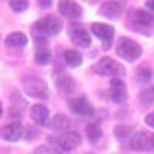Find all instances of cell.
<instances>
[{
	"mask_svg": "<svg viewBox=\"0 0 154 154\" xmlns=\"http://www.w3.org/2000/svg\"><path fill=\"white\" fill-rule=\"evenodd\" d=\"M23 89L29 96L33 98H41V100H46L48 98V87L46 83L37 75H27L23 79Z\"/></svg>",
	"mask_w": 154,
	"mask_h": 154,
	"instance_id": "cell-2",
	"label": "cell"
},
{
	"mask_svg": "<svg viewBox=\"0 0 154 154\" xmlns=\"http://www.w3.org/2000/svg\"><path fill=\"white\" fill-rule=\"evenodd\" d=\"M50 60H52V54L46 48V45H38L37 52H35V62L41 66H46V64H50Z\"/></svg>",
	"mask_w": 154,
	"mask_h": 154,
	"instance_id": "cell-18",
	"label": "cell"
},
{
	"mask_svg": "<svg viewBox=\"0 0 154 154\" xmlns=\"http://www.w3.org/2000/svg\"><path fill=\"white\" fill-rule=\"evenodd\" d=\"M58 10H60L62 16H66V17H69V19L81 17V6L75 2V0H60Z\"/></svg>",
	"mask_w": 154,
	"mask_h": 154,
	"instance_id": "cell-13",
	"label": "cell"
},
{
	"mask_svg": "<svg viewBox=\"0 0 154 154\" xmlns=\"http://www.w3.org/2000/svg\"><path fill=\"white\" fill-rule=\"evenodd\" d=\"M114 133H116L118 139H127L129 135L133 133V127H131V125H118V127L114 129Z\"/></svg>",
	"mask_w": 154,
	"mask_h": 154,
	"instance_id": "cell-23",
	"label": "cell"
},
{
	"mask_svg": "<svg viewBox=\"0 0 154 154\" xmlns=\"http://www.w3.org/2000/svg\"><path fill=\"white\" fill-rule=\"evenodd\" d=\"M0 116H2V104H0Z\"/></svg>",
	"mask_w": 154,
	"mask_h": 154,
	"instance_id": "cell-30",
	"label": "cell"
},
{
	"mask_svg": "<svg viewBox=\"0 0 154 154\" xmlns=\"http://www.w3.org/2000/svg\"><path fill=\"white\" fill-rule=\"evenodd\" d=\"M23 125L19 122H14V123H6L2 129H0V137L4 139V141H10V143H16L19 139L23 137Z\"/></svg>",
	"mask_w": 154,
	"mask_h": 154,
	"instance_id": "cell-8",
	"label": "cell"
},
{
	"mask_svg": "<svg viewBox=\"0 0 154 154\" xmlns=\"http://www.w3.org/2000/svg\"><path fill=\"white\" fill-rule=\"evenodd\" d=\"M94 71L100 75H110V77H118L123 73V67L118 64L116 60H112V58H102V60L96 62L94 66Z\"/></svg>",
	"mask_w": 154,
	"mask_h": 154,
	"instance_id": "cell-7",
	"label": "cell"
},
{
	"mask_svg": "<svg viewBox=\"0 0 154 154\" xmlns=\"http://www.w3.org/2000/svg\"><path fill=\"white\" fill-rule=\"evenodd\" d=\"M64 62L67 66H71V67H77L83 62V58H81V54L77 50H66L64 52Z\"/></svg>",
	"mask_w": 154,
	"mask_h": 154,
	"instance_id": "cell-20",
	"label": "cell"
},
{
	"mask_svg": "<svg viewBox=\"0 0 154 154\" xmlns=\"http://www.w3.org/2000/svg\"><path fill=\"white\" fill-rule=\"evenodd\" d=\"M38 6H41V8H50L52 0H38Z\"/></svg>",
	"mask_w": 154,
	"mask_h": 154,
	"instance_id": "cell-28",
	"label": "cell"
},
{
	"mask_svg": "<svg viewBox=\"0 0 154 154\" xmlns=\"http://www.w3.org/2000/svg\"><path fill=\"white\" fill-rule=\"evenodd\" d=\"M10 8L14 12H23L27 8V0H10Z\"/></svg>",
	"mask_w": 154,
	"mask_h": 154,
	"instance_id": "cell-25",
	"label": "cell"
},
{
	"mask_svg": "<svg viewBox=\"0 0 154 154\" xmlns=\"http://www.w3.org/2000/svg\"><path fill=\"white\" fill-rule=\"evenodd\" d=\"M131 148L139 152H150L154 150V133L150 131H137L131 137Z\"/></svg>",
	"mask_w": 154,
	"mask_h": 154,
	"instance_id": "cell-4",
	"label": "cell"
},
{
	"mask_svg": "<svg viewBox=\"0 0 154 154\" xmlns=\"http://www.w3.org/2000/svg\"><path fill=\"white\" fill-rule=\"evenodd\" d=\"M69 108H71V112L77 114V116H93L94 114V108L91 106V102L85 98V96L71 98L69 100Z\"/></svg>",
	"mask_w": 154,
	"mask_h": 154,
	"instance_id": "cell-10",
	"label": "cell"
},
{
	"mask_svg": "<svg viewBox=\"0 0 154 154\" xmlns=\"http://www.w3.org/2000/svg\"><path fill=\"white\" fill-rule=\"evenodd\" d=\"M131 23L137 31L141 33H150V29L154 25V16L150 12H144V10H135L131 14Z\"/></svg>",
	"mask_w": 154,
	"mask_h": 154,
	"instance_id": "cell-5",
	"label": "cell"
},
{
	"mask_svg": "<svg viewBox=\"0 0 154 154\" xmlns=\"http://www.w3.org/2000/svg\"><path fill=\"white\" fill-rule=\"evenodd\" d=\"M122 4L118 2V0H106V2L100 6V14H102L104 17H118L119 14H122Z\"/></svg>",
	"mask_w": 154,
	"mask_h": 154,
	"instance_id": "cell-15",
	"label": "cell"
},
{
	"mask_svg": "<svg viewBox=\"0 0 154 154\" xmlns=\"http://www.w3.org/2000/svg\"><path fill=\"white\" fill-rule=\"evenodd\" d=\"M6 45L8 46H25L27 45V37L23 33H12L6 37Z\"/></svg>",
	"mask_w": 154,
	"mask_h": 154,
	"instance_id": "cell-21",
	"label": "cell"
},
{
	"mask_svg": "<svg viewBox=\"0 0 154 154\" xmlns=\"http://www.w3.org/2000/svg\"><path fill=\"white\" fill-rule=\"evenodd\" d=\"M146 10L150 14H154V0H146Z\"/></svg>",
	"mask_w": 154,
	"mask_h": 154,
	"instance_id": "cell-29",
	"label": "cell"
},
{
	"mask_svg": "<svg viewBox=\"0 0 154 154\" xmlns=\"http://www.w3.org/2000/svg\"><path fill=\"white\" fill-rule=\"evenodd\" d=\"M144 122L148 123V127H154V114H148L146 118H144Z\"/></svg>",
	"mask_w": 154,
	"mask_h": 154,
	"instance_id": "cell-27",
	"label": "cell"
},
{
	"mask_svg": "<svg viewBox=\"0 0 154 154\" xmlns=\"http://www.w3.org/2000/svg\"><path fill=\"white\" fill-rule=\"evenodd\" d=\"M110 98L114 102H123L127 98V87L119 77H112V81H110Z\"/></svg>",
	"mask_w": 154,
	"mask_h": 154,
	"instance_id": "cell-11",
	"label": "cell"
},
{
	"mask_svg": "<svg viewBox=\"0 0 154 154\" xmlns=\"http://www.w3.org/2000/svg\"><path fill=\"white\" fill-rule=\"evenodd\" d=\"M137 79L141 81V83H148V81L152 79V69L148 66H143L137 69Z\"/></svg>",
	"mask_w": 154,
	"mask_h": 154,
	"instance_id": "cell-22",
	"label": "cell"
},
{
	"mask_svg": "<svg viewBox=\"0 0 154 154\" xmlns=\"http://www.w3.org/2000/svg\"><path fill=\"white\" fill-rule=\"evenodd\" d=\"M35 154H50V148L48 146H38L35 150Z\"/></svg>",
	"mask_w": 154,
	"mask_h": 154,
	"instance_id": "cell-26",
	"label": "cell"
},
{
	"mask_svg": "<svg viewBox=\"0 0 154 154\" xmlns=\"http://www.w3.org/2000/svg\"><path fill=\"white\" fill-rule=\"evenodd\" d=\"M69 38L77 46H89L91 45V33L81 25H71L69 27Z\"/></svg>",
	"mask_w": 154,
	"mask_h": 154,
	"instance_id": "cell-12",
	"label": "cell"
},
{
	"mask_svg": "<svg viewBox=\"0 0 154 154\" xmlns=\"http://www.w3.org/2000/svg\"><path fill=\"white\" fill-rule=\"evenodd\" d=\"M29 114H31V119L35 123L46 125V122H48V108L45 104H33L31 110H29Z\"/></svg>",
	"mask_w": 154,
	"mask_h": 154,
	"instance_id": "cell-14",
	"label": "cell"
},
{
	"mask_svg": "<svg viewBox=\"0 0 154 154\" xmlns=\"http://www.w3.org/2000/svg\"><path fill=\"white\" fill-rule=\"evenodd\" d=\"M33 31H35L37 42L41 41V38L45 41L46 37H54L62 31V19H58L54 16H46V17L38 19L35 25H33Z\"/></svg>",
	"mask_w": 154,
	"mask_h": 154,
	"instance_id": "cell-1",
	"label": "cell"
},
{
	"mask_svg": "<svg viewBox=\"0 0 154 154\" xmlns=\"http://www.w3.org/2000/svg\"><path fill=\"white\" fill-rule=\"evenodd\" d=\"M91 31H93L94 37H98L106 45L104 48H110L112 38H114V27L112 25H106V23H93V25H91Z\"/></svg>",
	"mask_w": 154,
	"mask_h": 154,
	"instance_id": "cell-9",
	"label": "cell"
},
{
	"mask_svg": "<svg viewBox=\"0 0 154 154\" xmlns=\"http://www.w3.org/2000/svg\"><path fill=\"white\" fill-rule=\"evenodd\" d=\"M139 98H141L143 104H154V87H148V89H144Z\"/></svg>",
	"mask_w": 154,
	"mask_h": 154,
	"instance_id": "cell-24",
	"label": "cell"
},
{
	"mask_svg": "<svg viewBox=\"0 0 154 154\" xmlns=\"http://www.w3.org/2000/svg\"><path fill=\"white\" fill-rule=\"evenodd\" d=\"M85 133H87V139H89L91 143H96L100 137H102V129H100L98 123H87Z\"/></svg>",
	"mask_w": 154,
	"mask_h": 154,
	"instance_id": "cell-19",
	"label": "cell"
},
{
	"mask_svg": "<svg viewBox=\"0 0 154 154\" xmlns=\"http://www.w3.org/2000/svg\"><path fill=\"white\" fill-rule=\"evenodd\" d=\"M116 50H118V54L122 56L123 60H127V62L139 60V58H141V54H143L141 46H139L137 42L133 41V38H127V37H122V38H119Z\"/></svg>",
	"mask_w": 154,
	"mask_h": 154,
	"instance_id": "cell-3",
	"label": "cell"
},
{
	"mask_svg": "<svg viewBox=\"0 0 154 154\" xmlns=\"http://www.w3.org/2000/svg\"><path fill=\"white\" fill-rule=\"evenodd\" d=\"M56 87H58V91H60L62 94H69V93H73L75 83H73V79H71L69 75H58L56 77Z\"/></svg>",
	"mask_w": 154,
	"mask_h": 154,
	"instance_id": "cell-16",
	"label": "cell"
},
{
	"mask_svg": "<svg viewBox=\"0 0 154 154\" xmlns=\"http://www.w3.org/2000/svg\"><path fill=\"white\" fill-rule=\"evenodd\" d=\"M52 143H56V146L60 148L62 152H69V150H73L75 146H79L81 137L77 133H73V131H64L60 137L52 139Z\"/></svg>",
	"mask_w": 154,
	"mask_h": 154,
	"instance_id": "cell-6",
	"label": "cell"
},
{
	"mask_svg": "<svg viewBox=\"0 0 154 154\" xmlns=\"http://www.w3.org/2000/svg\"><path fill=\"white\" fill-rule=\"evenodd\" d=\"M46 125H50L54 131H67V127H69V119H67L64 114H58V116H54V118L50 119V123H46Z\"/></svg>",
	"mask_w": 154,
	"mask_h": 154,
	"instance_id": "cell-17",
	"label": "cell"
}]
</instances>
